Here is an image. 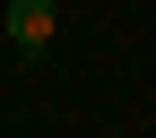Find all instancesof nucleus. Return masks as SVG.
<instances>
[{"label": "nucleus", "instance_id": "obj_1", "mask_svg": "<svg viewBox=\"0 0 156 138\" xmlns=\"http://www.w3.org/2000/svg\"><path fill=\"white\" fill-rule=\"evenodd\" d=\"M9 43L17 52H44L52 43V0H9Z\"/></svg>", "mask_w": 156, "mask_h": 138}]
</instances>
